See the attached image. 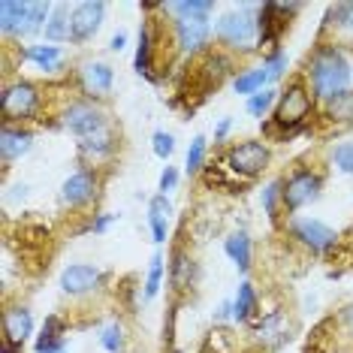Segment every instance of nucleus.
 I'll return each mask as SVG.
<instances>
[{"mask_svg": "<svg viewBox=\"0 0 353 353\" xmlns=\"http://www.w3.org/2000/svg\"><path fill=\"white\" fill-rule=\"evenodd\" d=\"M305 79H308L311 97L320 103H329L341 94L350 91L353 82V63L347 61L341 46L335 43H320L314 54L305 63Z\"/></svg>", "mask_w": 353, "mask_h": 353, "instance_id": "f257e3e1", "label": "nucleus"}, {"mask_svg": "<svg viewBox=\"0 0 353 353\" xmlns=\"http://www.w3.org/2000/svg\"><path fill=\"white\" fill-rule=\"evenodd\" d=\"M314 115V97L311 88L305 85V79H293L290 85L281 91V97L272 112V130L281 133L284 139H293L305 130V124Z\"/></svg>", "mask_w": 353, "mask_h": 353, "instance_id": "f03ea898", "label": "nucleus"}, {"mask_svg": "<svg viewBox=\"0 0 353 353\" xmlns=\"http://www.w3.org/2000/svg\"><path fill=\"white\" fill-rule=\"evenodd\" d=\"M260 10V6H256ZM254 6L223 12L214 25V39L230 52H248L254 43H260V21H256Z\"/></svg>", "mask_w": 353, "mask_h": 353, "instance_id": "7ed1b4c3", "label": "nucleus"}, {"mask_svg": "<svg viewBox=\"0 0 353 353\" xmlns=\"http://www.w3.org/2000/svg\"><path fill=\"white\" fill-rule=\"evenodd\" d=\"M43 109V94L34 82L28 79H19V82L3 85V94H0V115H3V124H19L30 121V118L39 115Z\"/></svg>", "mask_w": 353, "mask_h": 353, "instance_id": "20e7f679", "label": "nucleus"}, {"mask_svg": "<svg viewBox=\"0 0 353 353\" xmlns=\"http://www.w3.org/2000/svg\"><path fill=\"white\" fill-rule=\"evenodd\" d=\"M320 190H323V175L311 166H296L287 179H281V208L293 218L302 205L314 203Z\"/></svg>", "mask_w": 353, "mask_h": 353, "instance_id": "39448f33", "label": "nucleus"}, {"mask_svg": "<svg viewBox=\"0 0 353 353\" xmlns=\"http://www.w3.org/2000/svg\"><path fill=\"white\" fill-rule=\"evenodd\" d=\"M163 10H166V3H163ZM172 37L181 54H205L208 43L214 37L212 19L208 15H194V12H172Z\"/></svg>", "mask_w": 353, "mask_h": 353, "instance_id": "423d86ee", "label": "nucleus"}, {"mask_svg": "<svg viewBox=\"0 0 353 353\" xmlns=\"http://www.w3.org/2000/svg\"><path fill=\"white\" fill-rule=\"evenodd\" d=\"M227 170L236 175V179H245V181H254L256 175H263L272 163V151L266 142L260 139H245V142H236V145L227 148V157H223Z\"/></svg>", "mask_w": 353, "mask_h": 353, "instance_id": "0eeeda50", "label": "nucleus"}, {"mask_svg": "<svg viewBox=\"0 0 353 353\" xmlns=\"http://www.w3.org/2000/svg\"><path fill=\"white\" fill-rule=\"evenodd\" d=\"M287 232H290L296 245H302L305 251H311L314 256H326L332 248H339V232L317 218H296L293 214L287 221Z\"/></svg>", "mask_w": 353, "mask_h": 353, "instance_id": "6e6552de", "label": "nucleus"}, {"mask_svg": "<svg viewBox=\"0 0 353 353\" xmlns=\"http://www.w3.org/2000/svg\"><path fill=\"white\" fill-rule=\"evenodd\" d=\"M63 127H67L73 136H79V142L82 139H91V136H97L103 130H109V118L103 106H97L94 100H76L70 103L67 109H63Z\"/></svg>", "mask_w": 353, "mask_h": 353, "instance_id": "1a4fd4ad", "label": "nucleus"}, {"mask_svg": "<svg viewBox=\"0 0 353 353\" xmlns=\"http://www.w3.org/2000/svg\"><path fill=\"white\" fill-rule=\"evenodd\" d=\"M97 194H100V172L91 170V166L76 170L61 184V199H63V205H70V208H82L88 203H94Z\"/></svg>", "mask_w": 353, "mask_h": 353, "instance_id": "9d476101", "label": "nucleus"}, {"mask_svg": "<svg viewBox=\"0 0 353 353\" xmlns=\"http://www.w3.org/2000/svg\"><path fill=\"white\" fill-rule=\"evenodd\" d=\"M103 19H106V3L103 0H85V3L73 6V39L70 43L85 46L97 37V30L103 28Z\"/></svg>", "mask_w": 353, "mask_h": 353, "instance_id": "9b49d317", "label": "nucleus"}, {"mask_svg": "<svg viewBox=\"0 0 353 353\" xmlns=\"http://www.w3.org/2000/svg\"><path fill=\"white\" fill-rule=\"evenodd\" d=\"M103 278H106V272L94 263H73L61 272V290L67 296H88L103 284Z\"/></svg>", "mask_w": 353, "mask_h": 353, "instance_id": "f8f14e48", "label": "nucleus"}, {"mask_svg": "<svg viewBox=\"0 0 353 353\" xmlns=\"http://www.w3.org/2000/svg\"><path fill=\"white\" fill-rule=\"evenodd\" d=\"M79 85L85 91V100H100L112 94V85H115V70L103 61H88L79 67Z\"/></svg>", "mask_w": 353, "mask_h": 353, "instance_id": "ddd939ff", "label": "nucleus"}, {"mask_svg": "<svg viewBox=\"0 0 353 353\" xmlns=\"http://www.w3.org/2000/svg\"><path fill=\"white\" fill-rule=\"evenodd\" d=\"M254 341L263 344V347L275 350L284 341H290V329H287V314L284 311H269L263 320H256V326L251 329Z\"/></svg>", "mask_w": 353, "mask_h": 353, "instance_id": "4468645a", "label": "nucleus"}, {"mask_svg": "<svg viewBox=\"0 0 353 353\" xmlns=\"http://www.w3.org/2000/svg\"><path fill=\"white\" fill-rule=\"evenodd\" d=\"M30 148H34V133L19 124H3V130H0V157H3V166H10L12 160H21Z\"/></svg>", "mask_w": 353, "mask_h": 353, "instance_id": "2eb2a0df", "label": "nucleus"}, {"mask_svg": "<svg viewBox=\"0 0 353 353\" xmlns=\"http://www.w3.org/2000/svg\"><path fill=\"white\" fill-rule=\"evenodd\" d=\"M34 335V314L25 305H12V308L3 311V341H12V344H21Z\"/></svg>", "mask_w": 353, "mask_h": 353, "instance_id": "dca6fc26", "label": "nucleus"}, {"mask_svg": "<svg viewBox=\"0 0 353 353\" xmlns=\"http://www.w3.org/2000/svg\"><path fill=\"white\" fill-rule=\"evenodd\" d=\"M223 254L230 256V263L236 266L242 275H248L254 266V245H251V236L245 230H236L223 239Z\"/></svg>", "mask_w": 353, "mask_h": 353, "instance_id": "f3484780", "label": "nucleus"}, {"mask_svg": "<svg viewBox=\"0 0 353 353\" xmlns=\"http://www.w3.org/2000/svg\"><path fill=\"white\" fill-rule=\"evenodd\" d=\"M21 61L34 63L37 70H46V73H54V70L63 67V49L54 43H37V46L21 49Z\"/></svg>", "mask_w": 353, "mask_h": 353, "instance_id": "a211bd4d", "label": "nucleus"}, {"mask_svg": "<svg viewBox=\"0 0 353 353\" xmlns=\"http://www.w3.org/2000/svg\"><path fill=\"white\" fill-rule=\"evenodd\" d=\"M170 218H172V203L166 199L163 194L151 196L148 203V230H151V239H154L157 245L166 242V236H170Z\"/></svg>", "mask_w": 353, "mask_h": 353, "instance_id": "6ab92c4d", "label": "nucleus"}, {"mask_svg": "<svg viewBox=\"0 0 353 353\" xmlns=\"http://www.w3.org/2000/svg\"><path fill=\"white\" fill-rule=\"evenodd\" d=\"M260 317V296H256V287L251 281H242L236 290V299H232V320L236 323H254Z\"/></svg>", "mask_w": 353, "mask_h": 353, "instance_id": "aec40b11", "label": "nucleus"}, {"mask_svg": "<svg viewBox=\"0 0 353 353\" xmlns=\"http://www.w3.org/2000/svg\"><path fill=\"white\" fill-rule=\"evenodd\" d=\"M133 67L139 76H145L154 82V28H151V21H142V28H139V43H136Z\"/></svg>", "mask_w": 353, "mask_h": 353, "instance_id": "412c9836", "label": "nucleus"}, {"mask_svg": "<svg viewBox=\"0 0 353 353\" xmlns=\"http://www.w3.org/2000/svg\"><path fill=\"white\" fill-rule=\"evenodd\" d=\"M28 12H30V3H21V0H3L0 3V30L3 37H19L25 34V25H28Z\"/></svg>", "mask_w": 353, "mask_h": 353, "instance_id": "4be33fe9", "label": "nucleus"}, {"mask_svg": "<svg viewBox=\"0 0 353 353\" xmlns=\"http://www.w3.org/2000/svg\"><path fill=\"white\" fill-rule=\"evenodd\" d=\"M43 34L54 46L73 39V10H70V3H54V10L49 15V25H46Z\"/></svg>", "mask_w": 353, "mask_h": 353, "instance_id": "5701e85b", "label": "nucleus"}, {"mask_svg": "<svg viewBox=\"0 0 353 353\" xmlns=\"http://www.w3.org/2000/svg\"><path fill=\"white\" fill-rule=\"evenodd\" d=\"M196 281V263L194 256L188 251H181V248H175L172 251V263H170V284L175 290H188V287H194Z\"/></svg>", "mask_w": 353, "mask_h": 353, "instance_id": "b1692460", "label": "nucleus"}, {"mask_svg": "<svg viewBox=\"0 0 353 353\" xmlns=\"http://www.w3.org/2000/svg\"><path fill=\"white\" fill-rule=\"evenodd\" d=\"M118 148V139H115V130H103L97 136H91V139H82L79 142V154L85 160H91V163H100V160H106L112 151Z\"/></svg>", "mask_w": 353, "mask_h": 353, "instance_id": "393cba45", "label": "nucleus"}, {"mask_svg": "<svg viewBox=\"0 0 353 353\" xmlns=\"http://www.w3.org/2000/svg\"><path fill=\"white\" fill-rule=\"evenodd\" d=\"M272 82L269 73H266V67H254V70H239V76L232 79V91L236 94H242V97L251 100L254 94H260V91H266V85Z\"/></svg>", "mask_w": 353, "mask_h": 353, "instance_id": "a878e982", "label": "nucleus"}, {"mask_svg": "<svg viewBox=\"0 0 353 353\" xmlns=\"http://www.w3.org/2000/svg\"><path fill=\"white\" fill-rule=\"evenodd\" d=\"M326 118L332 124H353V91L326 103Z\"/></svg>", "mask_w": 353, "mask_h": 353, "instance_id": "bb28decb", "label": "nucleus"}, {"mask_svg": "<svg viewBox=\"0 0 353 353\" xmlns=\"http://www.w3.org/2000/svg\"><path fill=\"white\" fill-rule=\"evenodd\" d=\"M205 154H208V139L205 136H194L188 148V157H184V170L188 175H199L205 170Z\"/></svg>", "mask_w": 353, "mask_h": 353, "instance_id": "cd10ccee", "label": "nucleus"}, {"mask_svg": "<svg viewBox=\"0 0 353 353\" xmlns=\"http://www.w3.org/2000/svg\"><path fill=\"white\" fill-rule=\"evenodd\" d=\"M160 287H163V256L154 254L148 260V272H145V284H142V296H145V302H151L154 296L160 293Z\"/></svg>", "mask_w": 353, "mask_h": 353, "instance_id": "c85d7f7f", "label": "nucleus"}, {"mask_svg": "<svg viewBox=\"0 0 353 353\" xmlns=\"http://www.w3.org/2000/svg\"><path fill=\"white\" fill-rule=\"evenodd\" d=\"M278 97H281V91H278V88H266V91L254 94V97L245 103L248 115H251V118H266V115H269V109H275Z\"/></svg>", "mask_w": 353, "mask_h": 353, "instance_id": "c756f323", "label": "nucleus"}, {"mask_svg": "<svg viewBox=\"0 0 353 353\" xmlns=\"http://www.w3.org/2000/svg\"><path fill=\"white\" fill-rule=\"evenodd\" d=\"M63 339V320L58 314H52V317H46V323H43V332L37 335V344H34V350H46L49 344L54 341H61Z\"/></svg>", "mask_w": 353, "mask_h": 353, "instance_id": "7c9ffc66", "label": "nucleus"}, {"mask_svg": "<svg viewBox=\"0 0 353 353\" xmlns=\"http://www.w3.org/2000/svg\"><path fill=\"white\" fill-rule=\"evenodd\" d=\"M100 347L106 353H121L124 350V326L121 323H109L100 329Z\"/></svg>", "mask_w": 353, "mask_h": 353, "instance_id": "2f4dec72", "label": "nucleus"}, {"mask_svg": "<svg viewBox=\"0 0 353 353\" xmlns=\"http://www.w3.org/2000/svg\"><path fill=\"white\" fill-rule=\"evenodd\" d=\"M170 12H194V15H208L214 12V0H181V3H166Z\"/></svg>", "mask_w": 353, "mask_h": 353, "instance_id": "473e14b6", "label": "nucleus"}, {"mask_svg": "<svg viewBox=\"0 0 353 353\" xmlns=\"http://www.w3.org/2000/svg\"><path fill=\"white\" fill-rule=\"evenodd\" d=\"M263 208H266V214L272 221H278V208H281V179L269 181L266 188H263Z\"/></svg>", "mask_w": 353, "mask_h": 353, "instance_id": "72a5a7b5", "label": "nucleus"}, {"mask_svg": "<svg viewBox=\"0 0 353 353\" xmlns=\"http://www.w3.org/2000/svg\"><path fill=\"white\" fill-rule=\"evenodd\" d=\"M332 166L344 175H353V142H339L332 148Z\"/></svg>", "mask_w": 353, "mask_h": 353, "instance_id": "f704fd0d", "label": "nucleus"}, {"mask_svg": "<svg viewBox=\"0 0 353 353\" xmlns=\"http://www.w3.org/2000/svg\"><path fill=\"white\" fill-rule=\"evenodd\" d=\"M151 151H154L160 160H170L175 154V136L166 130H154V136H151Z\"/></svg>", "mask_w": 353, "mask_h": 353, "instance_id": "c9c22d12", "label": "nucleus"}, {"mask_svg": "<svg viewBox=\"0 0 353 353\" xmlns=\"http://www.w3.org/2000/svg\"><path fill=\"white\" fill-rule=\"evenodd\" d=\"M329 19H335L332 21L335 30H341V34H350L353 37V3H339L332 12H329Z\"/></svg>", "mask_w": 353, "mask_h": 353, "instance_id": "e433bc0d", "label": "nucleus"}, {"mask_svg": "<svg viewBox=\"0 0 353 353\" xmlns=\"http://www.w3.org/2000/svg\"><path fill=\"white\" fill-rule=\"evenodd\" d=\"M287 63H290V61H287V52H281V49H278V52L266 54V61H263V67H266V73H269L272 82H278V79L287 73Z\"/></svg>", "mask_w": 353, "mask_h": 353, "instance_id": "4c0bfd02", "label": "nucleus"}, {"mask_svg": "<svg viewBox=\"0 0 353 353\" xmlns=\"http://www.w3.org/2000/svg\"><path fill=\"white\" fill-rule=\"evenodd\" d=\"M179 188V170H175V166H166L163 172H160V184H157V190L160 194H172V190Z\"/></svg>", "mask_w": 353, "mask_h": 353, "instance_id": "58836bf2", "label": "nucleus"}, {"mask_svg": "<svg viewBox=\"0 0 353 353\" xmlns=\"http://www.w3.org/2000/svg\"><path fill=\"white\" fill-rule=\"evenodd\" d=\"M112 223H115V214H97L91 223H88V232H94V236H100V232H106Z\"/></svg>", "mask_w": 353, "mask_h": 353, "instance_id": "ea45409f", "label": "nucleus"}, {"mask_svg": "<svg viewBox=\"0 0 353 353\" xmlns=\"http://www.w3.org/2000/svg\"><path fill=\"white\" fill-rule=\"evenodd\" d=\"M230 130H232V118H221V124L214 127V142H223Z\"/></svg>", "mask_w": 353, "mask_h": 353, "instance_id": "a19ab883", "label": "nucleus"}, {"mask_svg": "<svg viewBox=\"0 0 353 353\" xmlns=\"http://www.w3.org/2000/svg\"><path fill=\"white\" fill-rule=\"evenodd\" d=\"M124 46H127V34H115V37L109 39V49H112V52H121Z\"/></svg>", "mask_w": 353, "mask_h": 353, "instance_id": "79ce46f5", "label": "nucleus"}, {"mask_svg": "<svg viewBox=\"0 0 353 353\" xmlns=\"http://www.w3.org/2000/svg\"><path fill=\"white\" fill-rule=\"evenodd\" d=\"M230 317H232V302H223L218 308V314H214V320L221 323V320H230Z\"/></svg>", "mask_w": 353, "mask_h": 353, "instance_id": "37998d69", "label": "nucleus"}, {"mask_svg": "<svg viewBox=\"0 0 353 353\" xmlns=\"http://www.w3.org/2000/svg\"><path fill=\"white\" fill-rule=\"evenodd\" d=\"M39 353H67V339H61V341L49 344V347H46V350H39Z\"/></svg>", "mask_w": 353, "mask_h": 353, "instance_id": "c03bdc74", "label": "nucleus"}, {"mask_svg": "<svg viewBox=\"0 0 353 353\" xmlns=\"http://www.w3.org/2000/svg\"><path fill=\"white\" fill-rule=\"evenodd\" d=\"M25 347H21V344H12V341H3L0 339V353H21Z\"/></svg>", "mask_w": 353, "mask_h": 353, "instance_id": "a18cd8bd", "label": "nucleus"}, {"mask_svg": "<svg viewBox=\"0 0 353 353\" xmlns=\"http://www.w3.org/2000/svg\"><path fill=\"white\" fill-rule=\"evenodd\" d=\"M344 317H347V323L353 326V302L347 305V308H344Z\"/></svg>", "mask_w": 353, "mask_h": 353, "instance_id": "49530a36", "label": "nucleus"}, {"mask_svg": "<svg viewBox=\"0 0 353 353\" xmlns=\"http://www.w3.org/2000/svg\"><path fill=\"white\" fill-rule=\"evenodd\" d=\"M172 353H181V350H172Z\"/></svg>", "mask_w": 353, "mask_h": 353, "instance_id": "de8ad7c7", "label": "nucleus"}]
</instances>
